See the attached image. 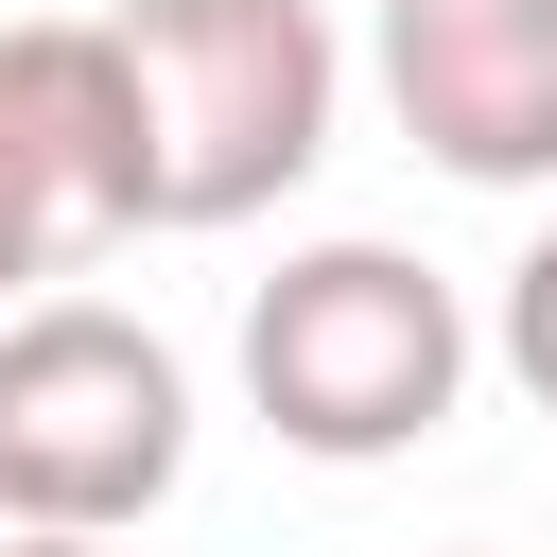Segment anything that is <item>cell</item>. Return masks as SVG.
Here are the masks:
<instances>
[{
  "label": "cell",
  "instance_id": "obj_1",
  "mask_svg": "<svg viewBox=\"0 0 557 557\" xmlns=\"http://www.w3.org/2000/svg\"><path fill=\"white\" fill-rule=\"evenodd\" d=\"M122 122H139V226H261L348 104V52L313 0H122Z\"/></svg>",
  "mask_w": 557,
  "mask_h": 557
},
{
  "label": "cell",
  "instance_id": "obj_2",
  "mask_svg": "<svg viewBox=\"0 0 557 557\" xmlns=\"http://www.w3.org/2000/svg\"><path fill=\"white\" fill-rule=\"evenodd\" d=\"M244 400H261L278 453L383 470V453L453 435V400H470V296L418 244H296L244 296Z\"/></svg>",
  "mask_w": 557,
  "mask_h": 557
},
{
  "label": "cell",
  "instance_id": "obj_3",
  "mask_svg": "<svg viewBox=\"0 0 557 557\" xmlns=\"http://www.w3.org/2000/svg\"><path fill=\"white\" fill-rule=\"evenodd\" d=\"M191 470V366L104 313V296H17L0 313V522L122 540Z\"/></svg>",
  "mask_w": 557,
  "mask_h": 557
},
{
  "label": "cell",
  "instance_id": "obj_4",
  "mask_svg": "<svg viewBox=\"0 0 557 557\" xmlns=\"http://www.w3.org/2000/svg\"><path fill=\"white\" fill-rule=\"evenodd\" d=\"M139 244V122L104 17H17L0 35V313L70 261Z\"/></svg>",
  "mask_w": 557,
  "mask_h": 557
},
{
  "label": "cell",
  "instance_id": "obj_5",
  "mask_svg": "<svg viewBox=\"0 0 557 557\" xmlns=\"http://www.w3.org/2000/svg\"><path fill=\"white\" fill-rule=\"evenodd\" d=\"M383 104L470 191H557V0H383Z\"/></svg>",
  "mask_w": 557,
  "mask_h": 557
},
{
  "label": "cell",
  "instance_id": "obj_6",
  "mask_svg": "<svg viewBox=\"0 0 557 557\" xmlns=\"http://www.w3.org/2000/svg\"><path fill=\"white\" fill-rule=\"evenodd\" d=\"M487 348H505V383H522V400L557 418V226H540V244L505 261V313H487Z\"/></svg>",
  "mask_w": 557,
  "mask_h": 557
},
{
  "label": "cell",
  "instance_id": "obj_7",
  "mask_svg": "<svg viewBox=\"0 0 557 557\" xmlns=\"http://www.w3.org/2000/svg\"><path fill=\"white\" fill-rule=\"evenodd\" d=\"M0 557H122V540H70V522H0Z\"/></svg>",
  "mask_w": 557,
  "mask_h": 557
}]
</instances>
